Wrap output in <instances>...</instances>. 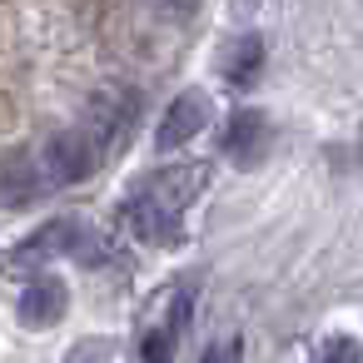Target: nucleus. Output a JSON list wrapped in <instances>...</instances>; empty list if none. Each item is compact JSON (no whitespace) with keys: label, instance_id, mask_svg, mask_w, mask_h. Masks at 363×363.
Returning a JSON list of instances; mask_svg holds the SVG:
<instances>
[{"label":"nucleus","instance_id":"nucleus-1","mask_svg":"<svg viewBox=\"0 0 363 363\" xmlns=\"http://www.w3.org/2000/svg\"><path fill=\"white\" fill-rule=\"evenodd\" d=\"M199 189H204V164H169L125 199V219L145 244H174L184 209L194 204Z\"/></svg>","mask_w":363,"mask_h":363},{"label":"nucleus","instance_id":"nucleus-2","mask_svg":"<svg viewBox=\"0 0 363 363\" xmlns=\"http://www.w3.org/2000/svg\"><path fill=\"white\" fill-rule=\"evenodd\" d=\"M100 160H105V155L90 145V135H85L80 125H70V130L45 135L21 164H26V174H30V189L40 194V189H70V184L90 179Z\"/></svg>","mask_w":363,"mask_h":363},{"label":"nucleus","instance_id":"nucleus-3","mask_svg":"<svg viewBox=\"0 0 363 363\" xmlns=\"http://www.w3.org/2000/svg\"><path fill=\"white\" fill-rule=\"evenodd\" d=\"M204 125H209V95H204V90H184V95L164 110V120H160V130H155V150H160V155L184 150L194 135H204Z\"/></svg>","mask_w":363,"mask_h":363},{"label":"nucleus","instance_id":"nucleus-4","mask_svg":"<svg viewBox=\"0 0 363 363\" xmlns=\"http://www.w3.org/2000/svg\"><path fill=\"white\" fill-rule=\"evenodd\" d=\"M65 308H70V289L55 274H35L21 294V323L26 328H50L65 318Z\"/></svg>","mask_w":363,"mask_h":363},{"label":"nucleus","instance_id":"nucleus-5","mask_svg":"<svg viewBox=\"0 0 363 363\" xmlns=\"http://www.w3.org/2000/svg\"><path fill=\"white\" fill-rule=\"evenodd\" d=\"M135 115V100H125V95H95L90 100V110H85V135H90V145L105 155L115 140H120V130H125V120Z\"/></svg>","mask_w":363,"mask_h":363},{"label":"nucleus","instance_id":"nucleus-6","mask_svg":"<svg viewBox=\"0 0 363 363\" xmlns=\"http://www.w3.org/2000/svg\"><path fill=\"white\" fill-rule=\"evenodd\" d=\"M75 229L80 224H70V219H50V224H40L16 254H11V264L16 269H30V264H45V259H55V254H70V244H75Z\"/></svg>","mask_w":363,"mask_h":363},{"label":"nucleus","instance_id":"nucleus-7","mask_svg":"<svg viewBox=\"0 0 363 363\" xmlns=\"http://www.w3.org/2000/svg\"><path fill=\"white\" fill-rule=\"evenodd\" d=\"M264 145H269V120H264L259 110H244V115L229 120V130H224V155H229V160L254 164V160L264 155Z\"/></svg>","mask_w":363,"mask_h":363},{"label":"nucleus","instance_id":"nucleus-8","mask_svg":"<svg viewBox=\"0 0 363 363\" xmlns=\"http://www.w3.org/2000/svg\"><path fill=\"white\" fill-rule=\"evenodd\" d=\"M259 65H264V45H259V35H249V40H239V45H234V55L224 60V75H229L234 85H244Z\"/></svg>","mask_w":363,"mask_h":363},{"label":"nucleus","instance_id":"nucleus-9","mask_svg":"<svg viewBox=\"0 0 363 363\" xmlns=\"http://www.w3.org/2000/svg\"><path fill=\"white\" fill-rule=\"evenodd\" d=\"M174 338H179V333H169V328H160V323H155V328L145 333V343H140L145 363H169V358H174Z\"/></svg>","mask_w":363,"mask_h":363},{"label":"nucleus","instance_id":"nucleus-10","mask_svg":"<svg viewBox=\"0 0 363 363\" xmlns=\"http://www.w3.org/2000/svg\"><path fill=\"white\" fill-rule=\"evenodd\" d=\"M318 363H358V343H353L348 333H333V338L323 343V353H318Z\"/></svg>","mask_w":363,"mask_h":363},{"label":"nucleus","instance_id":"nucleus-11","mask_svg":"<svg viewBox=\"0 0 363 363\" xmlns=\"http://www.w3.org/2000/svg\"><path fill=\"white\" fill-rule=\"evenodd\" d=\"M65 363H110V343H100V338L75 343V348L65 353Z\"/></svg>","mask_w":363,"mask_h":363},{"label":"nucleus","instance_id":"nucleus-12","mask_svg":"<svg viewBox=\"0 0 363 363\" xmlns=\"http://www.w3.org/2000/svg\"><path fill=\"white\" fill-rule=\"evenodd\" d=\"M234 358H239V343L229 338V343H219V348H204L199 363H234Z\"/></svg>","mask_w":363,"mask_h":363},{"label":"nucleus","instance_id":"nucleus-13","mask_svg":"<svg viewBox=\"0 0 363 363\" xmlns=\"http://www.w3.org/2000/svg\"><path fill=\"white\" fill-rule=\"evenodd\" d=\"M164 11H174V16H194L199 11V0H160Z\"/></svg>","mask_w":363,"mask_h":363}]
</instances>
